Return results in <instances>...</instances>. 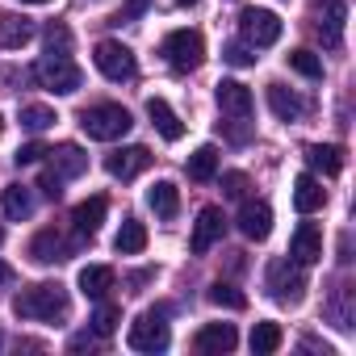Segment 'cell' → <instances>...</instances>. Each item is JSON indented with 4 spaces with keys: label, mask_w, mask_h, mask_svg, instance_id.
I'll return each instance as SVG.
<instances>
[{
    "label": "cell",
    "mask_w": 356,
    "mask_h": 356,
    "mask_svg": "<svg viewBox=\"0 0 356 356\" xmlns=\"http://www.w3.org/2000/svg\"><path fill=\"white\" fill-rule=\"evenodd\" d=\"M72 302H67V289L59 281H38V285H26L17 298H13V314L17 318H34V323H55V318H67Z\"/></svg>",
    "instance_id": "6da1fadb"
},
{
    "label": "cell",
    "mask_w": 356,
    "mask_h": 356,
    "mask_svg": "<svg viewBox=\"0 0 356 356\" xmlns=\"http://www.w3.org/2000/svg\"><path fill=\"white\" fill-rule=\"evenodd\" d=\"M218 109H222L218 126H227V138L248 143V134H252V88L239 80H222L218 84Z\"/></svg>",
    "instance_id": "7a4b0ae2"
},
{
    "label": "cell",
    "mask_w": 356,
    "mask_h": 356,
    "mask_svg": "<svg viewBox=\"0 0 356 356\" xmlns=\"http://www.w3.org/2000/svg\"><path fill=\"white\" fill-rule=\"evenodd\" d=\"M130 109L126 105H113V101H101V105H88L84 113H80V130L88 134V138H97V143H113V138H122V134H130Z\"/></svg>",
    "instance_id": "3957f363"
},
{
    "label": "cell",
    "mask_w": 356,
    "mask_h": 356,
    "mask_svg": "<svg viewBox=\"0 0 356 356\" xmlns=\"http://www.w3.org/2000/svg\"><path fill=\"white\" fill-rule=\"evenodd\" d=\"M159 55L168 59L172 72H193V67H202V59H206V38H202L197 30H172V34L163 38V47H159Z\"/></svg>",
    "instance_id": "277c9868"
},
{
    "label": "cell",
    "mask_w": 356,
    "mask_h": 356,
    "mask_svg": "<svg viewBox=\"0 0 356 356\" xmlns=\"http://www.w3.org/2000/svg\"><path fill=\"white\" fill-rule=\"evenodd\" d=\"M34 80H38L47 92L67 97V92H76V88L84 84V72H80L67 55H47V59H38V63H34Z\"/></svg>",
    "instance_id": "5b68a950"
},
{
    "label": "cell",
    "mask_w": 356,
    "mask_h": 356,
    "mask_svg": "<svg viewBox=\"0 0 356 356\" xmlns=\"http://www.w3.org/2000/svg\"><path fill=\"white\" fill-rule=\"evenodd\" d=\"M92 63H97V72H101L105 80H113V84H122V80H134V72H138V63H134V51H130V47H122V42H113V38L97 42V51H92Z\"/></svg>",
    "instance_id": "8992f818"
},
{
    "label": "cell",
    "mask_w": 356,
    "mask_h": 356,
    "mask_svg": "<svg viewBox=\"0 0 356 356\" xmlns=\"http://www.w3.org/2000/svg\"><path fill=\"white\" fill-rule=\"evenodd\" d=\"M268 289H273L277 302L298 306L302 293H306V273H302V264H298V260H273V264H268Z\"/></svg>",
    "instance_id": "52a82bcc"
},
{
    "label": "cell",
    "mask_w": 356,
    "mask_h": 356,
    "mask_svg": "<svg viewBox=\"0 0 356 356\" xmlns=\"http://www.w3.org/2000/svg\"><path fill=\"white\" fill-rule=\"evenodd\" d=\"M239 34L248 47H273L281 38V17L273 9H243L239 13Z\"/></svg>",
    "instance_id": "ba28073f"
},
{
    "label": "cell",
    "mask_w": 356,
    "mask_h": 356,
    "mask_svg": "<svg viewBox=\"0 0 356 356\" xmlns=\"http://www.w3.org/2000/svg\"><path fill=\"white\" fill-rule=\"evenodd\" d=\"M168 323H163V314H155V310H147V314H138L134 323H130V335H126V343L134 348V352H163L168 348Z\"/></svg>",
    "instance_id": "9c48e42d"
},
{
    "label": "cell",
    "mask_w": 356,
    "mask_h": 356,
    "mask_svg": "<svg viewBox=\"0 0 356 356\" xmlns=\"http://www.w3.org/2000/svg\"><path fill=\"white\" fill-rule=\"evenodd\" d=\"M222 235H227V214L218 206H206L197 214V222H193V239H189L193 256H206L214 243H222Z\"/></svg>",
    "instance_id": "30bf717a"
},
{
    "label": "cell",
    "mask_w": 356,
    "mask_h": 356,
    "mask_svg": "<svg viewBox=\"0 0 356 356\" xmlns=\"http://www.w3.org/2000/svg\"><path fill=\"white\" fill-rule=\"evenodd\" d=\"M147 168H151V151L147 147H122V151H113L105 159V172L113 176V181H134V176L147 172Z\"/></svg>",
    "instance_id": "8fae6325"
},
{
    "label": "cell",
    "mask_w": 356,
    "mask_h": 356,
    "mask_svg": "<svg viewBox=\"0 0 356 356\" xmlns=\"http://www.w3.org/2000/svg\"><path fill=\"white\" fill-rule=\"evenodd\" d=\"M289 260H298L302 268H310V264L323 260V231H318L314 222H302V227L293 231V239H289Z\"/></svg>",
    "instance_id": "7c38bea8"
},
{
    "label": "cell",
    "mask_w": 356,
    "mask_h": 356,
    "mask_svg": "<svg viewBox=\"0 0 356 356\" xmlns=\"http://www.w3.org/2000/svg\"><path fill=\"white\" fill-rule=\"evenodd\" d=\"M47 155H51V163H47V168L59 176V181H76V176H84V172H88V155H84L76 143H59V147H55V151H47Z\"/></svg>",
    "instance_id": "4fadbf2b"
},
{
    "label": "cell",
    "mask_w": 356,
    "mask_h": 356,
    "mask_svg": "<svg viewBox=\"0 0 356 356\" xmlns=\"http://www.w3.org/2000/svg\"><path fill=\"white\" fill-rule=\"evenodd\" d=\"M239 231H243L252 243H264L268 231H273V210H268V202H243V206H239Z\"/></svg>",
    "instance_id": "5bb4252c"
},
{
    "label": "cell",
    "mask_w": 356,
    "mask_h": 356,
    "mask_svg": "<svg viewBox=\"0 0 356 356\" xmlns=\"http://www.w3.org/2000/svg\"><path fill=\"white\" fill-rule=\"evenodd\" d=\"M105 214H109V202H105V197H88V202H80V206L72 210V227H76V235H80V239H92V235L101 231Z\"/></svg>",
    "instance_id": "9a60e30c"
},
{
    "label": "cell",
    "mask_w": 356,
    "mask_h": 356,
    "mask_svg": "<svg viewBox=\"0 0 356 356\" xmlns=\"http://www.w3.org/2000/svg\"><path fill=\"white\" fill-rule=\"evenodd\" d=\"M235 343H239V335H235L231 323H206V327L193 335V348L206 352V356H214V352H231Z\"/></svg>",
    "instance_id": "2e32d148"
},
{
    "label": "cell",
    "mask_w": 356,
    "mask_h": 356,
    "mask_svg": "<svg viewBox=\"0 0 356 356\" xmlns=\"http://www.w3.org/2000/svg\"><path fill=\"white\" fill-rule=\"evenodd\" d=\"M293 206H298V214H318L327 206V189H323V181L314 172H306V176L293 181Z\"/></svg>",
    "instance_id": "e0dca14e"
},
{
    "label": "cell",
    "mask_w": 356,
    "mask_h": 356,
    "mask_svg": "<svg viewBox=\"0 0 356 356\" xmlns=\"http://www.w3.org/2000/svg\"><path fill=\"white\" fill-rule=\"evenodd\" d=\"M343 22H348V5H343V0H327L323 13H318V38H323V47L335 51L343 42Z\"/></svg>",
    "instance_id": "ac0fdd59"
},
{
    "label": "cell",
    "mask_w": 356,
    "mask_h": 356,
    "mask_svg": "<svg viewBox=\"0 0 356 356\" xmlns=\"http://www.w3.org/2000/svg\"><path fill=\"white\" fill-rule=\"evenodd\" d=\"M147 118H151V126H155L168 143H181V138H185V122L172 113V105H168L163 97H151V101H147Z\"/></svg>",
    "instance_id": "d6986e66"
},
{
    "label": "cell",
    "mask_w": 356,
    "mask_h": 356,
    "mask_svg": "<svg viewBox=\"0 0 356 356\" xmlns=\"http://www.w3.org/2000/svg\"><path fill=\"white\" fill-rule=\"evenodd\" d=\"M30 256H34V264H59V260H67L72 252H67V239H63L55 227H47V231H38V235H34Z\"/></svg>",
    "instance_id": "ffe728a7"
},
{
    "label": "cell",
    "mask_w": 356,
    "mask_h": 356,
    "mask_svg": "<svg viewBox=\"0 0 356 356\" xmlns=\"http://www.w3.org/2000/svg\"><path fill=\"white\" fill-rule=\"evenodd\" d=\"M76 281H80V293H84V298L101 302V298L113 289V268H109V264H84Z\"/></svg>",
    "instance_id": "44dd1931"
},
{
    "label": "cell",
    "mask_w": 356,
    "mask_h": 356,
    "mask_svg": "<svg viewBox=\"0 0 356 356\" xmlns=\"http://www.w3.org/2000/svg\"><path fill=\"white\" fill-rule=\"evenodd\" d=\"M34 38V26L17 13H0V51H22Z\"/></svg>",
    "instance_id": "7402d4cb"
},
{
    "label": "cell",
    "mask_w": 356,
    "mask_h": 356,
    "mask_svg": "<svg viewBox=\"0 0 356 356\" xmlns=\"http://www.w3.org/2000/svg\"><path fill=\"white\" fill-rule=\"evenodd\" d=\"M268 109L281 118V122H298L306 113V101L298 92H289L285 84H268Z\"/></svg>",
    "instance_id": "603a6c76"
},
{
    "label": "cell",
    "mask_w": 356,
    "mask_h": 356,
    "mask_svg": "<svg viewBox=\"0 0 356 356\" xmlns=\"http://www.w3.org/2000/svg\"><path fill=\"white\" fill-rule=\"evenodd\" d=\"M306 163L318 176H339L343 172V151L331 147V143H314V147H306Z\"/></svg>",
    "instance_id": "cb8c5ba5"
},
{
    "label": "cell",
    "mask_w": 356,
    "mask_h": 356,
    "mask_svg": "<svg viewBox=\"0 0 356 356\" xmlns=\"http://www.w3.org/2000/svg\"><path fill=\"white\" fill-rule=\"evenodd\" d=\"M147 206L159 214V218H176V210H181V189H176L172 181H155L147 189Z\"/></svg>",
    "instance_id": "d4e9b609"
},
{
    "label": "cell",
    "mask_w": 356,
    "mask_h": 356,
    "mask_svg": "<svg viewBox=\"0 0 356 356\" xmlns=\"http://www.w3.org/2000/svg\"><path fill=\"white\" fill-rule=\"evenodd\" d=\"M214 172H218V147L206 143V147H197V151L189 155V181L206 185V181H214Z\"/></svg>",
    "instance_id": "484cf974"
},
{
    "label": "cell",
    "mask_w": 356,
    "mask_h": 356,
    "mask_svg": "<svg viewBox=\"0 0 356 356\" xmlns=\"http://www.w3.org/2000/svg\"><path fill=\"white\" fill-rule=\"evenodd\" d=\"M113 248H118L122 256H138V252L147 248V227H143L138 218H126L122 231L113 235Z\"/></svg>",
    "instance_id": "4316f807"
},
{
    "label": "cell",
    "mask_w": 356,
    "mask_h": 356,
    "mask_svg": "<svg viewBox=\"0 0 356 356\" xmlns=\"http://www.w3.org/2000/svg\"><path fill=\"white\" fill-rule=\"evenodd\" d=\"M0 206H5V214H9L13 222H22V218H30V214H34V197H30V189H26V185H9V189H5V197H0Z\"/></svg>",
    "instance_id": "83f0119b"
},
{
    "label": "cell",
    "mask_w": 356,
    "mask_h": 356,
    "mask_svg": "<svg viewBox=\"0 0 356 356\" xmlns=\"http://www.w3.org/2000/svg\"><path fill=\"white\" fill-rule=\"evenodd\" d=\"M281 339H285V335H281L277 323H256V327H252V352H256V356H273V352L281 348Z\"/></svg>",
    "instance_id": "f1b7e54d"
},
{
    "label": "cell",
    "mask_w": 356,
    "mask_h": 356,
    "mask_svg": "<svg viewBox=\"0 0 356 356\" xmlns=\"http://www.w3.org/2000/svg\"><path fill=\"white\" fill-rule=\"evenodd\" d=\"M88 323H92V335H97V339H109V335L118 331V323H122V310L101 298V306H97V314H92Z\"/></svg>",
    "instance_id": "f546056e"
},
{
    "label": "cell",
    "mask_w": 356,
    "mask_h": 356,
    "mask_svg": "<svg viewBox=\"0 0 356 356\" xmlns=\"http://www.w3.org/2000/svg\"><path fill=\"white\" fill-rule=\"evenodd\" d=\"M59 118H55V109H47V105H26L22 109V126L30 130V134H42L47 126H55Z\"/></svg>",
    "instance_id": "4dcf8cb0"
},
{
    "label": "cell",
    "mask_w": 356,
    "mask_h": 356,
    "mask_svg": "<svg viewBox=\"0 0 356 356\" xmlns=\"http://www.w3.org/2000/svg\"><path fill=\"white\" fill-rule=\"evenodd\" d=\"M289 67H293L298 76H306V80H318V76H323V59H318L314 51H293V55H289Z\"/></svg>",
    "instance_id": "1f68e13d"
},
{
    "label": "cell",
    "mask_w": 356,
    "mask_h": 356,
    "mask_svg": "<svg viewBox=\"0 0 356 356\" xmlns=\"http://www.w3.org/2000/svg\"><path fill=\"white\" fill-rule=\"evenodd\" d=\"M210 302H214V306H227V310H243V306H248V298H243L235 285H227V281L210 285Z\"/></svg>",
    "instance_id": "d6a6232c"
},
{
    "label": "cell",
    "mask_w": 356,
    "mask_h": 356,
    "mask_svg": "<svg viewBox=\"0 0 356 356\" xmlns=\"http://www.w3.org/2000/svg\"><path fill=\"white\" fill-rule=\"evenodd\" d=\"M47 51L51 55H67L72 51V30L67 26H51L47 30Z\"/></svg>",
    "instance_id": "836d02e7"
},
{
    "label": "cell",
    "mask_w": 356,
    "mask_h": 356,
    "mask_svg": "<svg viewBox=\"0 0 356 356\" xmlns=\"http://www.w3.org/2000/svg\"><path fill=\"white\" fill-rule=\"evenodd\" d=\"M222 59H227V63H235V67H252V63H256V55L248 51V42H231V47L222 51Z\"/></svg>",
    "instance_id": "e575fe53"
},
{
    "label": "cell",
    "mask_w": 356,
    "mask_h": 356,
    "mask_svg": "<svg viewBox=\"0 0 356 356\" xmlns=\"http://www.w3.org/2000/svg\"><path fill=\"white\" fill-rule=\"evenodd\" d=\"M222 193H227V197H243V193H248V176H243V172H227V176H222Z\"/></svg>",
    "instance_id": "d590c367"
},
{
    "label": "cell",
    "mask_w": 356,
    "mask_h": 356,
    "mask_svg": "<svg viewBox=\"0 0 356 356\" xmlns=\"http://www.w3.org/2000/svg\"><path fill=\"white\" fill-rule=\"evenodd\" d=\"M38 189H42L51 202H59V197H63V181H59V176H55L51 168H42V181H38Z\"/></svg>",
    "instance_id": "8d00e7d4"
},
{
    "label": "cell",
    "mask_w": 356,
    "mask_h": 356,
    "mask_svg": "<svg viewBox=\"0 0 356 356\" xmlns=\"http://www.w3.org/2000/svg\"><path fill=\"white\" fill-rule=\"evenodd\" d=\"M42 155H47V147H42V143H26V147H17V155H13V159H17V168H22V163H38Z\"/></svg>",
    "instance_id": "74e56055"
},
{
    "label": "cell",
    "mask_w": 356,
    "mask_h": 356,
    "mask_svg": "<svg viewBox=\"0 0 356 356\" xmlns=\"http://www.w3.org/2000/svg\"><path fill=\"white\" fill-rule=\"evenodd\" d=\"M143 9H147V0H130V5H126V9H122V13H118L113 22H134V17H138Z\"/></svg>",
    "instance_id": "f35d334b"
},
{
    "label": "cell",
    "mask_w": 356,
    "mask_h": 356,
    "mask_svg": "<svg viewBox=\"0 0 356 356\" xmlns=\"http://www.w3.org/2000/svg\"><path fill=\"white\" fill-rule=\"evenodd\" d=\"M13 277H17V273H13L5 260H0V289H9V285H13Z\"/></svg>",
    "instance_id": "ab89813d"
},
{
    "label": "cell",
    "mask_w": 356,
    "mask_h": 356,
    "mask_svg": "<svg viewBox=\"0 0 356 356\" xmlns=\"http://www.w3.org/2000/svg\"><path fill=\"white\" fill-rule=\"evenodd\" d=\"M80 348H97V335H76L72 339V352H80Z\"/></svg>",
    "instance_id": "60d3db41"
},
{
    "label": "cell",
    "mask_w": 356,
    "mask_h": 356,
    "mask_svg": "<svg viewBox=\"0 0 356 356\" xmlns=\"http://www.w3.org/2000/svg\"><path fill=\"white\" fill-rule=\"evenodd\" d=\"M339 260H343V264H348V260H352V239H348V235H343V239H339Z\"/></svg>",
    "instance_id": "b9f144b4"
},
{
    "label": "cell",
    "mask_w": 356,
    "mask_h": 356,
    "mask_svg": "<svg viewBox=\"0 0 356 356\" xmlns=\"http://www.w3.org/2000/svg\"><path fill=\"white\" fill-rule=\"evenodd\" d=\"M22 5H51V0H22Z\"/></svg>",
    "instance_id": "7bdbcfd3"
},
{
    "label": "cell",
    "mask_w": 356,
    "mask_h": 356,
    "mask_svg": "<svg viewBox=\"0 0 356 356\" xmlns=\"http://www.w3.org/2000/svg\"><path fill=\"white\" fill-rule=\"evenodd\" d=\"M176 5H181V9H189V5H197V0H176Z\"/></svg>",
    "instance_id": "ee69618b"
},
{
    "label": "cell",
    "mask_w": 356,
    "mask_h": 356,
    "mask_svg": "<svg viewBox=\"0 0 356 356\" xmlns=\"http://www.w3.org/2000/svg\"><path fill=\"white\" fill-rule=\"evenodd\" d=\"M0 134H5V118H0Z\"/></svg>",
    "instance_id": "f6af8a7d"
},
{
    "label": "cell",
    "mask_w": 356,
    "mask_h": 356,
    "mask_svg": "<svg viewBox=\"0 0 356 356\" xmlns=\"http://www.w3.org/2000/svg\"><path fill=\"white\" fill-rule=\"evenodd\" d=\"M0 243H5V227H0Z\"/></svg>",
    "instance_id": "bcb514c9"
},
{
    "label": "cell",
    "mask_w": 356,
    "mask_h": 356,
    "mask_svg": "<svg viewBox=\"0 0 356 356\" xmlns=\"http://www.w3.org/2000/svg\"><path fill=\"white\" fill-rule=\"evenodd\" d=\"M0 343H5V331H0Z\"/></svg>",
    "instance_id": "7dc6e473"
}]
</instances>
